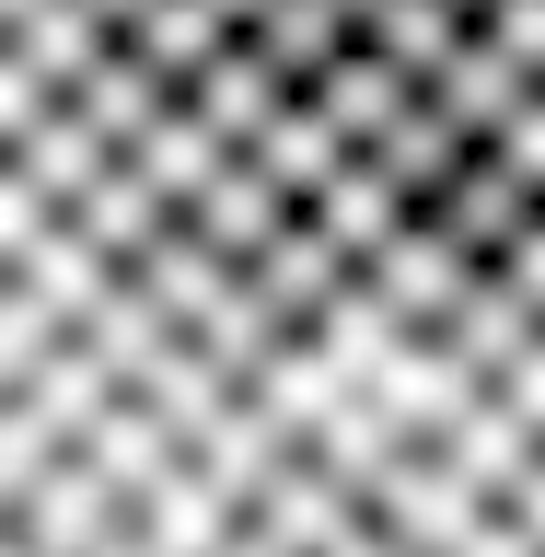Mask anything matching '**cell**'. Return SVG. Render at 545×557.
Instances as JSON below:
<instances>
[{"instance_id": "cell-1", "label": "cell", "mask_w": 545, "mask_h": 557, "mask_svg": "<svg viewBox=\"0 0 545 557\" xmlns=\"http://www.w3.org/2000/svg\"><path fill=\"white\" fill-rule=\"evenodd\" d=\"M244 290H256V313H268L278 337H313V325H325V313L360 290V256H348V244L302 209V221H290V233H278L268 256L244 268Z\"/></svg>"}, {"instance_id": "cell-2", "label": "cell", "mask_w": 545, "mask_h": 557, "mask_svg": "<svg viewBox=\"0 0 545 557\" xmlns=\"http://www.w3.org/2000/svg\"><path fill=\"white\" fill-rule=\"evenodd\" d=\"M476 278H487V268L442 233V221H407V233L372 256V290L395 302V325H407V337H453V313L476 302Z\"/></svg>"}, {"instance_id": "cell-3", "label": "cell", "mask_w": 545, "mask_h": 557, "mask_svg": "<svg viewBox=\"0 0 545 557\" xmlns=\"http://www.w3.org/2000/svg\"><path fill=\"white\" fill-rule=\"evenodd\" d=\"M290 221H302V198H290V186H278V174L256 163V151H233V163L209 174V198L186 209V233H198L209 256H221V268H256V256H268V244L290 233Z\"/></svg>"}, {"instance_id": "cell-4", "label": "cell", "mask_w": 545, "mask_h": 557, "mask_svg": "<svg viewBox=\"0 0 545 557\" xmlns=\"http://www.w3.org/2000/svg\"><path fill=\"white\" fill-rule=\"evenodd\" d=\"M430 221H442V233L465 244V256H476V268H499V256H511V244L545 221V186L511 163V151H476V163H465V186H453V198L430 209Z\"/></svg>"}, {"instance_id": "cell-5", "label": "cell", "mask_w": 545, "mask_h": 557, "mask_svg": "<svg viewBox=\"0 0 545 557\" xmlns=\"http://www.w3.org/2000/svg\"><path fill=\"white\" fill-rule=\"evenodd\" d=\"M476 151H487V139H465V128H453V116H442V104L418 94L407 116H395V128H383L372 151H360V163H372L383 186H395V198H407L418 221H430V209H442L453 186H465V163H476Z\"/></svg>"}, {"instance_id": "cell-6", "label": "cell", "mask_w": 545, "mask_h": 557, "mask_svg": "<svg viewBox=\"0 0 545 557\" xmlns=\"http://www.w3.org/2000/svg\"><path fill=\"white\" fill-rule=\"evenodd\" d=\"M186 104H198L209 128L233 139V151H256V139H268V128H278V116H290L302 94H290V82L268 70V47H256V35H233V47H221V59H209L198 82H186Z\"/></svg>"}, {"instance_id": "cell-7", "label": "cell", "mask_w": 545, "mask_h": 557, "mask_svg": "<svg viewBox=\"0 0 545 557\" xmlns=\"http://www.w3.org/2000/svg\"><path fill=\"white\" fill-rule=\"evenodd\" d=\"M12 290H35V302H47V313L70 325V337H82V325H94V302L116 290V256H104V244L82 233V221H47V233H35L24 256H12Z\"/></svg>"}, {"instance_id": "cell-8", "label": "cell", "mask_w": 545, "mask_h": 557, "mask_svg": "<svg viewBox=\"0 0 545 557\" xmlns=\"http://www.w3.org/2000/svg\"><path fill=\"white\" fill-rule=\"evenodd\" d=\"M534 94H545V82H534V70H522V59H511V47H499L487 24L465 35V59H453L442 82H430V104H442V116H453L465 139H499V128H511V116H522Z\"/></svg>"}, {"instance_id": "cell-9", "label": "cell", "mask_w": 545, "mask_h": 557, "mask_svg": "<svg viewBox=\"0 0 545 557\" xmlns=\"http://www.w3.org/2000/svg\"><path fill=\"white\" fill-rule=\"evenodd\" d=\"M302 104H313V116H325V128L348 139V151H372V139H383V128H395V116L418 104V82H407L395 59H372V47H348V59L325 70V82H313Z\"/></svg>"}, {"instance_id": "cell-10", "label": "cell", "mask_w": 545, "mask_h": 557, "mask_svg": "<svg viewBox=\"0 0 545 557\" xmlns=\"http://www.w3.org/2000/svg\"><path fill=\"white\" fill-rule=\"evenodd\" d=\"M221 163H233V139L209 128L198 104H174L163 128H151V139H139V151H128V174H139V186H151V198H163V209H174V221H186V209L209 198V174H221Z\"/></svg>"}, {"instance_id": "cell-11", "label": "cell", "mask_w": 545, "mask_h": 557, "mask_svg": "<svg viewBox=\"0 0 545 557\" xmlns=\"http://www.w3.org/2000/svg\"><path fill=\"white\" fill-rule=\"evenodd\" d=\"M70 104H82V116H94V128L116 139V151H139V139L163 128V116H174V104H186V94H174L163 70L139 59L128 35H116V59H104V70H94V82H82V94H70Z\"/></svg>"}, {"instance_id": "cell-12", "label": "cell", "mask_w": 545, "mask_h": 557, "mask_svg": "<svg viewBox=\"0 0 545 557\" xmlns=\"http://www.w3.org/2000/svg\"><path fill=\"white\" fill-rule=\"evenodd\" d=\"M465 35H476V24H465L453 0H383L372 24H360V47H372V59H395V70L418 82V94H430V82H442V70L465 59Z\"/></svg>"}, {"instance_id": "cell-13", "label": "cell", "mask_w": 545, "mask_h": 557, "mask_svg": "<svg viewBox=\"0 0 545 557\" xmlns=\"http://www.w3.org/2000/svg\"><path fill=\"white\" fill-rule=\"evenodd\" d=\"M256 47H268V70L290 82V94H313V82L360 47V12H337V0H278L268 24H256Z\"/></svg>"}, {"instance_id": "cell-14", "label": "cell", "mask_w": 545, "mask_h": 557, "mask_svg": "<svg viewBox=\"0 0 545 557\" xmlns=\"http://www.w3.org/2000/svg\"><path fill=\"white\" fill-rule=\"evenodd\" d=\"M442 348H465V372H476V383H511L522 360L545 348V313H534V302H511L499 278H476V302L453 313V337H442Z\"/></svg>"}, {"instance_id": "cell-15", "label": "cell", "mask_w": 545, "mask_h": 557, "mask_svg": "<svg viewBox=\"0 0 545 557\" xmlns=\"http://www.w3.org/2000/svg\"><path fill=\"white\" fill-rule=\"evenodd\" d=\"M128 47H139V59H151V70H163L174 94H186V82H198V70L221 59V47H233V24H221L209 0H151V12H139V24H128Z\"/></svg>"}, {"instance_id": "cell-16", "label": "cell", "mask_w": 545, "mask_h": 557, "mask_svg": "<svg viewBox=\"0 0 545 557\" xmlns=\"http://www.w3.org/2000/svg\"><path fill=\"white\" fill-rule=\"evenodd\" d=\"M313 221H325V233H337V244H348V256H360V278H372V256H383V244H395V233H407L418 209H407V198H395V186H383V174H372V163H348V174H337V186H325V198H313Z\"/></svg>"}, {"instance_id": "cell-17", "label": "cell", "mask_w": 545, "mask_h": 557, "mask_svg": "<svg viewBox=\"0 0 545 557\" xmlns=\"http://www.w3.org/2000/svg\"><path fill=\"white\" fill-rule=\"evenodd\" d=\"M256 163H268V174H278V186H290V198H302V209H313V198H325V186H337V174H348V163H360V151H348V139H337V128H325V116H313V104H290V116H278V128H268V139H256Z\"/></svg>"}, {"instance_id": "cell-18", "label": "cell", "mask_w": 545, "mask_h": 557, "mask_svg": "<svg viewBox=\"0 0 545 557\" xmlns=\"http://www.w3.org/2000/svg\"><path fill=\"white\" fill-rule=\"evenodd\" d=\"M487 278H499L511 302H534V313H545V221H534V233H522V244H511V256H499Z\"/></svg>"}, {"instance_id": "cell-19", "label": "cell", "mask_w": 545, "mask_h": 557, "mask_svg": "<svg viewBox=\"0 0 545 557\" xmlns=\"http://www.w3.org/2000/svg\"><path fill=\"white\" fill-rule=\"evenodd\" d=\"M487 35H499V47H511V59L534 70V82H545V0H511V12H499Z\"/></svg>"}, {"instance_id": "cell-20", "label": "cell", "mask_w": 545, "mask_h": 557, "mask_svg": "<svg viewBox=\"0 0 545 557\" xmlns=\"http://www.w3.org/2000/svg\"><path fill=\"white\" fill-rule=\"evenodd\" d=\"M487 151H511V163H522V174H534V186H545V94H534V104H522L511 128L487 139Z\"/></svg>"}, {"instance_id": "cell-21", "label": "cell", "mask_w": 545, "mask_h": 557, "mask_svg": "<svg viewBox=\"0 0 545 557\" xmlns=\"http://www.w3.org/2000/svg\"><path fill=\"white\" fill-rule=\"evenodd\" d=\"M511 522H522V534H534V546H545V465H534V476L511 487Z\"/></svg>"}, {"instance_id": "cell-22", "label": "cell", "mask_w": 545, "mask_h": 557, "mask_svg": "<svg viewBox=\"0 0 545 557\" xmlns=\"http://www.w3.org/2000/svg\"><path fill=\"white\" fill-rule=\"evenodd\" d=\"M209 12H221V24H233V35H256V24H268V12H278V0H209Z\"/></svg>"}, {"instance_id": "cell-23", "label": "cell", "mask_w": 545, "mask_h": 557, "mask_svg": "<svg viewBox=\"0 0 545 557\" xmlns=\"http://www.w3.org/2000/svg\"><path fill=\"white\" fill-rule=\"evenodd\" d=\"M94 12H104V24H116V35H128V24H139V12H151V0H94Z\"/></svg>"}, {"instance_id": "cell-24", "label": "cell", "mask_w": 545, "mask_h": 557, "mask_svg": "<svg viewBox=\"0 0 545 557\" xmlns=\"http://www.w3.org/2000/svg\"><path fill=\"white\" fill-rule=\"evenodd\" d=\"M453 12H465V24H499V12H511V0H453Z\"/></svg>"}, {"instance_id": "cell-25", "label": "cell", "mask_w": 545, "mask_h": 557, "mask_svg": "<svg viewBox=\"0 0 545 557\" xmlns=\"http://www.w3.org/2000/svg\"><path fill=\"white\" fill-rule=\"evenodd\" d=\"M24 12H35V0H0V35H12V24H24Z\"/></svg>"}, {"instance_id": "cell-26", "label": "cell", "mask_w": 545, "mask_h": 557, "mask_svg": "<svg viewBox=\"0 0 545 557\" xmlns=\"http://www.w3.org/2000/svg\"><path fill=\"white\" fill-rule=\"evenodd\" d=\"M337 12H360V24H372V12H383V0H337Z\"/></svg>"}]
</instances>
